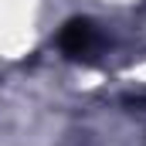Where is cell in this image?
Here are the masks:
<instances>
[{
	"instance_id": "6da1fadb",
	"label": "cell",
	"mask_w": 146,
	"mask_h": 146,
	"mask_svg": "<svg viewBox=\"0 0 146 146\" xmlns=\"http://www.w3.org/2000/svg\"><path fill=\"white\" fill-rule=\"evenodd\" d=\"M58 44H61V51H65L68 58H88V54L95 51V44H99V34H95V27H92L88 21L75 17V21H68V24L61 27Z\"/></svg>"
}]
</instances>
